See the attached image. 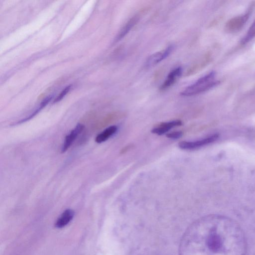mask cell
Wrapping results in <instances>:
<instances>
[{
    "instance_id": "cell-3",
    "label": "cell",
    "mask_w": 255,
    "mask_h": 255,
    "mask_svg": "<svg viewBox=\"0 0 255 255\" xmlns=\"http://www.w3.org/2000/svg\"><path fill=\"white\" fill-rule=\"evenodd\" d=\"M255 5V2L253 1L246 13L235 16L228 20L225 26L226 30L229 32H234L241 29L248 21Z\"/></svg>"
},
{
    "instance_id": "cell-4",
    "label": "cell",
    "mask_w": 255,
    "mask_h": 255,
    "mask_svg": "<svg viewBox=\"0 0 255 255\" xmlns=\"http://www.w3.org/2000/svg\"><path fill=\"white\" fill-rule=\"evenodd\" d=\"M218 137V134H214L204 139L194 141H182L178 143V145L182 149H194L210 144L216 141Z\"/></svg>"
},
{
    "instance_id": "cell-16",
    "label": "cell",
    "mask_w": 255,
    "mask_h": 255,
    "mask_svg": "<svg viewBox=\"0 0 255 255\" xmlns=\"http://www.w3.org/2000/svg\"><path fill=\"white\" fill-rule=\"evenodd\" d=\"M133 147V144H130L127 145L125 146L124 147H123L121 150L120 153L124 154V153H126L127 152H128L129 150L131 149Z\"/></svg>"
},
{
    "instance_id": "cell-8",
    "label": "cell",
    "mask_w": 255,
    "mask_h": 255,
    "mask_svg": "<svg viewBox=\"0 0 255 255\" xmlns=\"http://www.w3.org/2000/svg\"><path fill=\"white\" fill-rule=\"evenodd\" d=\"M182 125L181 121L178 120L164 122L160 123L158 127L153 128L151 131L153 133L160 135L167 132L170 129L175 127L180 126Z\"/></svg>"
},
{
    "instance_id": "cell-11",
    "label": "cell",
    "mask_w": 255,
    "mask_h": 255,
    "mask_svg": "<svg viewBox=\"0 0 255 255\" xmlns=\"http://www.w3.org/2000/svg\"><path fill=\"white\" fill-rule=\"evenodd\" d=\"M53 97V95H50L46 97L41 102L39 106L37 108V109L34 110L32 113L29 115L28 117L25 118L24 119H22L21 120L18 121L16 123L14 124L13 125H19L24 123L26 121H28L33 118L35 115H36L43 108H44L52 99Z\"/></svg>"
},
{
    "instance_id": "cell-7",
    "label": "cell",
    "mask_w": 255,
    "mask_h": 255,
    "mask_svg": "<svg viewBox=\"0 0 255 255\" xmlns=\"http://www.w3.org/2000/svg\"><path fill=\"white\" fill-rule=\"evenodd\" d=\"M182 71L183 69L181 67H176L171 71L166 79L160 86V90L164 91L173 85L181 76Z\"/></svg>"
},
{
    "instance_id": "cell-6",
    "label": "cell",
    "mask_w": 255,
    "mask_h": 255,
    "mask_svg": "<svg viewBox=\"0 0 255 255\" xmlns=\"http://www.w3.org/2000/svg\"><path fill=\"white\" fill-rule=\"evenodd\" d=\"M84 128V126L83 125L78 124L66 136L61 148L62 153L66 152L70 148L78 135L82 132Z\"/></svg>"
},
{
    "instance_id": "cell-12",
    "label": "cell",
    "mask_w": 255,
    "mask_h": 255,
    "mask_svg": "<svg viewBox=\"0 0 255 255\" xmlns=\"http://www.w3.org/2000/svg\"><path fill=\"white\" fill-rule=\"evenodd\" d=\"M138 20V18L137 16H134L130 19L121 29L116 37V40L117 41H119L126 35L129 31L136 24Z\"/></svg>"
},
{
    "instance_id": "cell-14",
    "label": "cell",
    "mask_w": 255,
    "mask_h": 255,
    "mask_svg": "<svg viewBox=\"0 0 255 255\" xmlns=\"http://www.w3.org/2000/svg\"><path fill=\"white\" fill-rule=\"evenodd\" d=\"M71 86L69 85L65 87L62 91L58 95L56 99L54 100V103H57L61 101L65 96L69 92L71 89Z\"/></svg>"
},
{
    "instance_id": "cell-9",
    "label": "cell",
    "mask_w": 255,
    "mask_h": 255,
    "mask_svg": "<svg viewBox=\"0 0 255 255\" xmlns=\"http://www.w3.org/2000/svg\"><path fill=\"white\" fill-rule=\"evenodd\" d=\"M74 212L70 209L65 210L57 219L55 226L57 228L66 226L73 218Z\"/></svg>"
},
{
    "instance_id": "cell-2",
    "label": "cell",
    "mask_w": 255,
    "mask_h": 255,
    "mask_svg": "<svg viewBox=\"0 0 255 255\" xmlns=\"http://www.w3.org/2000/svg\"><path fill=\"white\" fill-rule=\"evenodd\" d=\"M219 83L220 81L216 78V73L212 71L186 87L181 93V95L183 96H191L199 94L213 88Z\"/></svg>"
},
{
    "instance_id": "cell-1",
    "label": "cell",
    "mask_w": 255,
    "mask_h": 255,
    "mask_svg": "<svg viewBox=\"0 0 255 255\" xmlns=\"http://www.w3.org/2000/svg\"><path fill=\"white\" fill-rule=\"evenodd\" d=\"M244 232L234 220L209 215L193 223L179 246V255H246Z\"/></svg>"
},
{
    "instance_id": "cell-13",
    "label": "cell",
    "mask_w": 255,
    "mask_h": 255,
    "mask_svg": "<svg viewBox=\"0 0 255 255\" xmlns=\"http://www.w3.org/2000/svg\"><path fill=\"white\" fill-rule=\"evenodd\" d=\"M255 37V19L250 27L245 36L242 39L241 43L245 44L251 41Z\"/></svg>"
},
{
    "instance_id": "cell-15",
    "label": "cell",
    "mask_w": 255,
    "mask_h": 255,
    "mask_svg": "<svg viewBox=\"0 0 255 255\" xmlns=\"http://www.w3.org/2000/svg\"><path fill=\"white\" fill-rule=\"evenodd\" d=\"M182 135L183 132L181 131H175L167 133L166 136L169 138L178 139L181 137Z\"/></svg>"
},
{
    "instance_id": "cell-5",
    "label": "cell",
    "mask_w": 255,
    "mask_h": 255,
    "mask_svg": "<svg viewBox=\"0 0 255 255\" xmlns=\"http://www.w3.org/2000/svg\"><path fill=\"white\" fill-rule=\"evenodd\" d=\"M173 48V45H170L166 49L151 55L146 60V66L151 67L165 59L172 52Z\"/></svg>"
},
{
    "instance_id": "cell-10",
    "label": "cell",
    "mask_w": 255,
    "mask_h": 255,
    "mask_svg": "<svg viewBox=\"0 0 255 255\" xmlns=\"http://www.w3.org/2000/svg\"><path fill=\"white\" fill-rule=\"evenodd\" d=\"M117 127L116 126L107 128L96 136L95 141L100 143L106 141L117 131Z\"/></svg>"
}]
</instances>
